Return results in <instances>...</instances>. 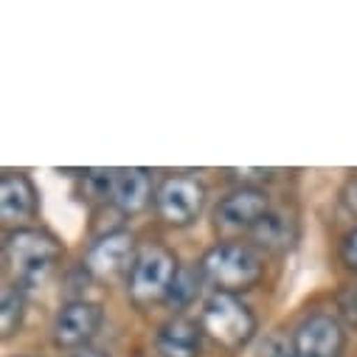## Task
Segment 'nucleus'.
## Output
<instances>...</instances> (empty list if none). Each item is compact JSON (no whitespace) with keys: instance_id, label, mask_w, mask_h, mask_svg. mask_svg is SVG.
Returning a JSON list of instances; mask_svg holds the SVG:
<instances>
[{"instance_id":"21","label":"nucleus","mask_w":357,"mask_h":357,"mask_svg":"<svg viewBox=\"0 0 357 357\" xmlns=\"http://www.w3.org/2000/svg\"><path fill=\"white\" fill-rule=\"evenodd\" d=\"M68 357H105V354H102V351H96V349H87V346H84V349H76V351H73V354H68Z\"/></svg>"},{"instance_id":"9","label":"nucleus","mask_w":357,"mask_h":357,"mask_svg":"<svg viewBox=\"0 0 357 357\" xmlns=\"http://www.w3.org/2000/svg\"><path fill=\"white\" fill-rule=\"evenodd\" d=\"M87 271L99 279H113L135 264V236L130 231H110L87 248Z\"/></svg>"},{"instance_id":"10","label":"nucleus","mask_w":357,"mask_h":357,"mask_svg":"<svg viewBox=\"0 0 357 357\" xmlns=\"http://www.w3.org/2000/svg\"><path fill=\"white\" fill-rule=\"evenodd\" d=\"M37 211V192L26 174H3L0 181V217L3 222L31 220Z\"/></svg>"},{"instance_id":"12","label":"nucleus","mask_w":357,"mask_h":357,"mask_svg":"<svg viewBox=\"0 0 357 357\" xmlns=\"http://www.w3.org/2000/svg\"><path fill=\"white\" fill-rule=\"evenodd\" d=\"M152 197V177L146 169H116V183H113V195L110 200L116 203V208H121L124 214H138L146 208Z\"/></svg>"},{"instance_id":"5","label":"nucleus","mask_w":357,"mask_h":357,"mask_svg":"<svg viewBox=\"0 0 357 357\" xmlns=\"http://www.w3.org/2000/svg\"><path fill=\"white\" fill-rule=\"evenodd\" d=\"M203 203H206V192L197 181H192V177H169L155 195V206H158L160 220L174 225V228L192 225L200 217Z\"/></svg>"},{"instance_id":"19","label":"nucleus","mask_w":357,"mask_h":357,"mask_svg":"<svg viewBox=\"0 0 357 357\" xmlns=\"http://www.w3.org/2000/svg\"><path fill=\"white\" fill-rule=\"evenodd\" d=\"M340 259L349 271H357V228H351L340 242Z\"/></svg>"},{"instance_id":"7","label":"nucleus","mask_w":357,"mask_h":357,"mask_svg":"<svg viewBox=\"0 0 357 357\" xmlns=\"http://www.w3.org/2000/svg\"><path fill=\"white\" fill-rule=\"evenodd\" d=\"M271 214V200L259 186H242L225 195L214 211V220L225 231H253V225Z\"/></svg>"},{"instance_id":"2","label":"nucleus","mask_w":357,"mask_h":357,"mask_svg":"<svg viewBox=\"0 0 357 357\" xmlns=\"http://www.w3.org/2000/svg\"><path fill=\"white\" fill-rule=\"evenodd\" d=\"M200 267L206 279L217 287V293H231V296H236L239 290H250L264 273L261 256L242 242H220L208 248Z\"/></svg>"},{"instance_id":"1","label":"nucleus","mask_w":357,"mask_h":357,"mask_svg":"<svg viewBox=\"0 0 357 357\" xmlns=\"http://www.w3.org/2000/svg\"><path fill=\"white\" fill-rule=\"evenodd\" d=\"M59 256H62L59 242L45 231L17 228L6 236V261L20 290L40 287L51 276Z\"/></svg>"},{"instance_id":"4","label":"nucleus","mask_w":357,"mask_h":357,"mask_svg":"<svg viewBox=\"0 0 357 357\" xmlns=\"http://www.w3.org/2000/svg\"><path fill=\"white\" fill-rule=\"evenodd\" d=\"M177 271H181V267H177L174 256L166 248H160V245L144 248L135 256V264L130 267V296L141 304L166 298Z\"/></svg>"},{"instance_id":"15","label":"nucleus","mask_w":357,"mask_h":357,"mask_svg":"<svg viewBox=\"0 0 357 357\" xmlns=\"http://www.w3.org/2000/svg\"><path fill=\"white\" fill-rule=\"evenodd\" d=\"M203 276H206L203 267H200V271H197V267H181V271H177V276H174V282H172V290H169L166 301L174 304V307L192 304V301L197 298V293H200Z\"/></svg>"},{"instance_id":"13","label":"nucleus","mask_w":357,"mask_h":357,"mask_svg":"<svg viewBox=\"0 0 357 357\" xmlns=\"http://www.w3.org/2000/svg\"><path fill=\"white\" fill-rule=\"evenodd\" d=\"M250 234H253L256 245H261L267 250H287L296 242V222L290 217H284V214L271 211L253 225Z\"/></svg>"},{"instance_id":"18","label":"nucleus","mask_w":357,"mask_h":357,"mask_svg":"<svg viewBox=\"0 0 357 357\" xmlns=\"http://www.w3.org/2000/svg\"><path fill=\"white\" fill-rule=\"evenodd\" d=\"M337 312L349 326L357 329V284H346L337 293Z\"/></svg>"},{"instance_id":"14","label":"nucleus","mask_w":357,"mask_h":357,"mask_svg":"<svg viewBox=\"0 0 357 357\" xmlns=\"http://www.w3.org/2000/svg\"><path fill=\"white\" fill-rule=\"evenodd\" d=\"M26 318V298L20 287H3V298H0V329L3 337H12Z\"/></svg>"},{"instance_id":"3","label":"nucleus","mask_w":357,"mask_h":357,"mask_svg":"<svg viewBox=\"0 0 357 357\" xmlns=\"http://www.w3.org/2000/svg\"><path fill=\"white\" fill-rule=\"evenodd\" d=\"M203 332L225 349H242L256 335V315L231 293H214L200 318Z\"/></svg>"},{"instance_id":"20","label":"nucleus","mask_w":357,"mask_h":357,"mask_svg":"<svg viewBox=\"0 0 357 357\" xmlns=\"http://www.w3.org/2000/svg\"><path fill=\"white\" fill-rule=\"evenodd\" d=\"M343 203H346V208L357 217V174L351 177V181L346 183V189H343Z\"/></svg>"},{"instance_id":"11","label":"nucleus","mask_w":357,"mask_h":357,"mask_svg":"<svg viewBox=\"0 0 357 357\" xmlns=\"http://www.w3.org/2000/svg\"><path fill=\"white\" fill-rule=\"evenodd\" d=\"M200 329L189 318H169L155 337L160 357H200Z\"/></svg>"},{"instance_id":"8","label":"nucleus","mask_w":357,"mask_h":357,"mask_svg":"<svg viewBox=\"0 0 357 357\" xmlns=\"http://www.w3.org/2000/svg\"><path fill=\"white\" fill-rule=\"evenodd\" d=\"M293 337L298 357H340L346 349V332L340 321L326 312L304 318Z\"/></svg>"},{"instance_id":"6","label":"nucleus","mask_w":357,"mask_h":357,"mask_svg":"<svg viewBox=\"0 0 357 357\" xmlns=\"http://www.w3.org/2000/svg\"><path fill=\"white\" fill-rule=\"evenodd\" d=\"M102 326V307L93 301H68L59 307L54 318V343L59 349H84V343L91 340Z\"/></svg>"},{"instance_id":"17","label":"nucleus","mask_w":357,"mask_h":357,"mask_svg":"<svg viewBox=\"0 0 357 357\" xmlns=\"http://www.w3.org/2000/svg\"><path fill=\"white\" fill-rule=\"evenodd\" d=\"M84 183L96 197H110L116 183V169H91L84 174Z\"/></svg>"},{"instance_id":"16","label":"nucleus","mask_w":357,"mask_h":357,"mask_svg":"<svg viewBox=\"0 0 357 357\" xmlns=\"http://www.w3.org/2000/svg\"><path fill=\"white\" fill-rule=\"evenodd\" d=\"M259 357H298L296 337H290L287 332H273V335H267L264 343L259 346Z\"/></svg>"}]
</instances>
